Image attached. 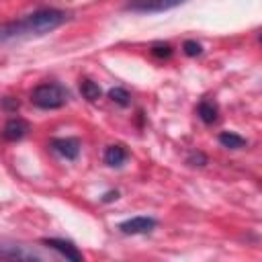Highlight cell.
Here are the masks:
<instances>
[{
	"label": "cell",
	"instance_id": "277c9868",
	"mask_svg": "<svg viewBox=\"0 0 262 262\" xmlns=\"http://www.w3.org/2000/svg\"><path fill=\"white\" fill-rule=\"evenodd\" d=\"M156 225H158V221L154 217H141L139 215V217H131V219L119 223V229L125 235H145V233L154 231Z\"/></svg>",
	"mask_w": 262,
	"mask_h": 262
},
{
	"label": "cell",
	"instance_id": "5bb4252c",
	"mask_svg": "<svg viewBox=\"0 0 262 262\" xmlns=\"http://www.w3.org/2000/svg\"><path fill=\"white\" fill-rule=\"evenodd\" d=\"M151 55L158 59H168L172 55V45L168 43H154L151 45Z\"/></svg>",
	"mask_w": 262,
	"mask_h": 262
},
{
	"label": "cell",
	"instance_id": "52a82bcc",
	"mask_svg": "<svg viewBox=\"0 0 262 262\" xmlns=\"http://www.w3.org/2000/svg\"><path fill=\"white\" fill-rule=\"evenodd\" d=\"M0 258L4 260H41V256L25 246L14 244H0Z\"/></svg>",
	"mask_w": 262,
	"mask_h": 262
},
{
	"label": "cell",
	"instance_id": "3957f363",
	"mask_svg": "<svg viewBox=\"0 0 262 262\" xmlns=\"http://www.w3.org/2000/svg\"><path fill=\"white\" fill-rule=\"evenodd\" d=\"M184 0H133L125 8L133 12H166L182 4Z\"/></svg>",
	"mask_w": 262,
	"mask_h": 262
},
{
	"label": "cell",
	"instance_id": "9a60e30c",
	"mask_svg": "<svg viewBox=\"0 0 262 262\" xmlns=\"http://www.w3.org/2000/svg\"><path fill=\"white\" fill-rule=\"evenodd\" d=\"M182 51H184V55H188V57H196V55L203 53V47H201L199 41H194V39H186L184 45H182Z\"/></svg>",
	"mask_w": 262,
	"mask_h": 262
},
{
	"label": "cell",
	"instance_id": "8fae6325",
	"mask_svg": "<svg viewBox=\"0 0 262 262\" xmlns=\"http://www.w3.org/2000/svg\"><path fill=\"white\" fill-rule=\"evenodd\" d=\"M217 139H219V143H221L223 147H227V149H242V147L248 145V141H246L242 135L233 133V131H221Z\"/></svg>",
	"mask_w": 262,
	"mask_h": 262
},
{
	"label": "cell",
	"instance_id": "9c48e42d",
	"mask_svg": "<svg viewBox=\"0 0 262 262\" xmlns=\"http://www.w3.org/2000/svg\"><path fill=\"white\" fill-rule=\"evenodd\" d=\"M129 158V151L125 149V145L121 143H113V145H106L104 154H102V160L106 166H113V168H119L123 166V162Z\"/></svg>",
	"mask_w": 262,
	"mask_h": 262
},
{
	"label": "cell",
	"instance_id": "ac0fdd59",
	"mask_svg": "<svg viewBox=\"0 0 262 262\" xmlns=\"http://www.w3.org/2000/svg\"><path fill=\"white\" fill-rule=\"evenodd\" d=\"M4 106H6V108L16 111V108H18V100H12V98L8 96V98H4Z\"/></svg>",
	"mask_w": 262,
	"mask_h": 262
},
{
	"label": "cell",
	"instance_id": "6da1fadb",
	"mask_svg": "<svg viewBox=\"0 0 262 262\" xmlns=\"http://www.w3.org/2000/svg\"><path fill=\"white\" fill-rule=\"evenodd\" d=\"M68 20V12L59 8H39L18 20H8L0 25V45L31 39V37H43L57 27H61Z\"/></svg>",
	"mask_w": 262,
	"mask_h": 262
},
{
	"label": "cell",
	"instance_id": "7c38bea8",
	"mask_svg": "<svg viewBox=\"0 0 262 262\" xmlns=\"http://www.w3.org/2000/svg\"><path fill=\"white\" fill-rule=\"evenodd\" d=\"M80 92H82V96H84L88 102H96V100L102 96L100 86H98L96 82L88 80V78H84V80L80 82Z\"/></svg>",
	"mask_w": 262,
	"mask_h": 262
},
{
	"label": "cell",
	"instance_id": "30bf717a",
	"mask_svg": "<svg viewBox=\"0 0 262 262\" xmlns=\"http://www.w3.org/2000/svg\"><path fill=\"white\" fill-rule=\"evenodd\" d=\"M196 115H199V119L205 123V125H213L217 119H219V108H217V104L213 102V100H201L199 102V106H196Z\"/></svg>",
	"mask_w": 262,
	"mask_h": 262
},
{
	"label": "cell",
	"instance_id": "ba28073f",
	"mask_svg": "<svg viewBox=\"0 0 262 262\" xmlns=\"http://www.w3.org/2000/svg\"><path fill=\"white\" fill-rule=\"evenodd\" d=\"M27 131H29V123H27L25 119H20V117H12V119H8L6 125H4L2 137H4L6 141H20V139L27 135Z\"/></svg>",
	"mask_w": 262,
	"mask_h": 262
},
{
	"label": "cell",
	"instance_id": "e0dca14e",
	"mask_svg": "<svg viewBox=\"0 0 262 262\" xmlns=\"http://www.w3.org/2000/svg\"><path fill=\"white\" fill-rule=\"evenodd\" d=\"M117 199H119V190H108V192H104V196H102L104 203H111V201H117Z\"/></svg>",
	"mask_w": 262,
	"mask_h": 262
},
{
	"label": "cell",
	"instance_id": "7a4b0ae2",
	"mask_svg": "<svg viewBox=\"0 0 262 262\" xmlns=\"http://www.w3.org/2000/svg\"><path fill=\"white\" fill-rule=\"evenodd\" d=\"M68 100H70L68 88L61 86V84H57V82L39 84V86L33 88V92H31V102H33L37 108H43V111L61 108V106H66Z\"/></svg>",
	"mask_w": 262,
	"mask_h": 262
},
{
	"label": "cell",
	"instance_id": "8992f818",
	"mask_svg": "<svg viewBox=\"0 0 262 262\" xmlns=\"http://www.w3.org/2000/svg\"><path fill=\"white\" fill-rule=\"evenodd\" d=\"M51 149L66 160H76L80 156V141L76 137H55L51 139Z\"/></svg>",
	"mask_w": 262,
	"mask_h": 262
},
{
	"label": "cell",
	"instance_id": "4fadbf2b",
	"mask_svg": "<svg viewBox=\"0 0 262 262\" xmlns=\"http://www.w3.org/2000/svg\"><path fill=\"white\" fill-rule=\"evenodd\" d=\"M108 98H111V100H113L115 104L123 106V108L131 104V94H129V92H127L125 88H119V86H117V88H111V90H108Z\"/></svg>",
	"mask_w": 262,
	"mask_h": 262
},
{
	"label": "cell",
	"instance_id": "2e32d148",
	"mask_svg": "<svg viewBox=\"0 0 262 262\" xmlns=\"http://www.w3.org/2000/svg\"><path fill=\"white\" fill-rule=\"evenodd\" d=\"M186 162H188L190 166H205V164H207V156L201 154V151H192Z\"/></svg>",
	"mask_w": 262,
	"mask_h": 262
},
{
	"label": "cell",
	"instance_id": "5b68a950",
	"mask_svg": "<svg viewBox=\"0 0 262 262\" xmlns=\"http://www.w3.org/2000/svg\"><path fill=\"white\" fill-rule=\"evenodd\" d=\"M43 246H47L49 250H55L57 254H61L66 260H72V262H80L82 260V254L78 252V248L68 242V239H59V237H45L41 239Z\"/></svg>",
	"mask_w": 262,
	"mask_h": 262
}]
</instances>
